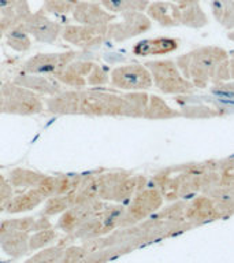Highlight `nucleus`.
<instances>
[{
	"instance_id": "2",
	"label": "nucleus",
	"mask_w": 234,
	"mask_h": 263,
	"mask_svg": "<svg viewBox=\"0 0 234 263\" xmlns=\"http://www.w3.org/2000/svg\"><path fill=\"white\" fill-rule=\"evenodd\" d=\"M178 69L194 88L221 84L229 80V57L219 47H203L178 58Z\"/></svg>"
},
{
	"instance_id": "14",
	"label": "nucleus",
	"mask_w": 234,
	"mask_h": 263,
	"mask_svg": "<svg viewBox=\"0 0 234 263\" xmlns=\"http://www.w3.org/2000/svg\"><path fill=\"white\" fill-rule=\"evenodd\" d=\"M93 66L94 62L92 61L75 59L66 66L55 78L61 82L62 85L67 86L70 89H82V88L88 86L86 78L89 76L90 70L93 69Z\"/></svg>"
},
{
	"instance_id": "33",
	"label": "nucleus",
	"mask_w": 234,
	"mask_h": 263,
	"mask_svg": "<svg viewBox=\"0 0 234 263\" xmlns=\"http://www.w3.org/2000/svg\"><path fill=\"white\" fill-rule=\"evenodd\" d=\"M14 26H16L14 22H11L10 20H6V18H2V16H0V41H2L3 37H6L8 30H10L11 28H14Z\"/></svg>"
},
{
	"instance_id": "3",
	"label": "nucleus",
	"mask_w": 234,
	"mask_h": 263,
	"mask_svg": "<svg viewBox=\"0 0 234 263\" xmlns=\"http://www.w3.org/2000/svg\"><path fill=\"white\" fill-rule=\"evenodd\" d=\"M45 110V103L40 95L18 85L4 82L0 86V114L32 117Z\"/></svg>"
},
{
	"instance_id": "22",
	"label": "nucleus",
	"mask_w": 234,
	"mask_h": 263,
	"mask_svg": "<svg viewBox=\"0 0 234 263\" xmlns=\"http://www.w3.org/2000/svg\"><path fill=\"white\" fill-rule=\"evenodd\" d=\"M215 20L226 29H234V0H212L211 3Z\"/></svg>"
},
{
	"instance_id": "5",
	"label": "nucleus",
	"mask_w": 234,
	"mask_h": 263,
	"mask_svg": "<svg viewBox=\"0 0 234 263\" xmlns=\"http://www.w3.org/2000/svg\"><path fill=\"white\" fill-rule=\"evenodd\" d=\"M145 66L151 71L153 85L163 93H190L194 88L172 61H149Z\"/></svg>"
},
{
	"instance_id": "1",
	"label": "nucleus",
	"mask_w": 234,
	"mask_h": 263,
	"mask_svg": "<svg viewBox=\"0 0 234 263\" xmlns=\"http://www.w3.org/2000/svg\"><path fill=\"white\" fill-rule=\"evenodd\" d=\"M148 99L145 92L118 93L106 88H82L65 89L44 103L45 110L53 115L144 118Z\"/></svg>"
},
{
	"instance_id": "31",
	"label": "nucleus",
	"mask_w": 234,
	"mask_h": 263,
	"mask_svg": "<svg viewBox=\"0 0 234 263\" xmlns=\"http://www.w3.org/2000/svg\"><path fill=\"white\" fill-rule=\"evenodd\" d=\"M62 254H63V252H62L61 248L53 247V248H48V250L41 251L40 254H37L34 258H32L26 263H55L57 259L61 258Z\"/></svg>"
},
{
	"instance_id": "16",
	"label": "nucleus",
	"mask_w": 234,
	"mask_h": 263,
	"mask_svg": "<svg viewBox=\"0 0 234 263\" xmlns=\"http://www.w3.org/2000/svg\"><path fill=\"white\" fill-rule=\"evenodd\" d=\"M178 48V40L172 37H155L145 39L133 45V53L135 57H151V55H166L174 52Z\"/></svg>"
},
{
	"instance_id": "18",
	"label": "nucleus",
	"mask_w": 234,
	"mask_h": 263,
	"mask_svg": "<svg viewBox=\"0 0 234 263\" xmlns=\"http://www.w3.org/2000/svg\"><path fill=\"white\" fill-rule=\"evenodd\" d=\"M32 14L28 0H0V16L15 25L22 24Z\"/></svg>"
},
{
	"instance_id": "17",
	"label": "nucleus",
	"mask_w": 234,
	"mask_h": 263,
	"mask_svg": "<svg viewBox=\"0 0 234 263\" xmlns=\"http://www.w3.org/2000/svg\"><path fill=\"white\" fill-rule=\"evenodd\" d=\"M45 200H47V197L37 188L25 189L22 193L10 199V201L6 205V210L10 214L24 213V211H28V210H32L37 205H40Z\"/></svg>"
},
{
	"instance_id": "12",
	"label": "nucleus",
	"mask_w": 234,
	"mask_h": 263,
	"mask_svg": "<svg viewBox=\"0 0 234 263\" xmlns=\"http://www.w3.org/2000/svg\"><path fill=\"white\" fill-rule=\"evenodd\" d=\"M73 20L77 24L92 25V26H106L115 21L116 15L107 11L100 2L80 0L71 12Z\"/></svg>"
},
{
	"instance_id": "13",
	"label": "nucleus",
	"mask_w": 234,
	"mask_h": 263,
	"mask_svg": "<svg viewBox=\"0 0 234 263\" xmlns=\"http://www.w3.org/2000/svg\"><path fill=\"white\" fill-rule=\"evenodd\" d=\"M14 82L18 85L24 86L26 89L32 90L40 96H55L65 90V86L57 81L55 77L41 76V74H26L21 73L14 78Z\"/></svg>"
},
{
	"instance_id": "9",
	"label": "nucleus",
	"mask_w": 234,
	"mask_h": 263,
	"mask_svg": "<svg viewBox=\"0 0 234 263\" xmlns=\"http://www.w3.org/2000/svg\"><path fill=\"white\" fill-rule=\"evenodd\" d=\"M77 51L37 53L24 62L21 71L26 74H41V76L56 77L66 66L77 59Z\"/></svg>"
},
{
	"instance_id": "6",
	"label": "nucleus",
	"mask_w": 234,
	"mask_h": 263,
	"mask_svg": "<svg viewBox=\"0 0 234 263\" xmlns=\"http://www.w3.org/2000/svg\"><path fill=\"white\" fill-rule=\"evenodd\" d=\"M110 85L125 92H144L153 85L151 71L145 65H121L111 70Z\"/></svg>"
},
{
	"instance_id": "28",
	"label": "nucleus",
	"mask_w": 234,
	"mask_h": 263,
	"mask_svg": "<svg viewBox=\"0 0 234 263\" xmlns=\"http://www.w3.org/2000/svg\"><path fill=\"white\" fill-rule=\"evenodd\" d=\"M80 0H43V10L52 15L71 14Z\"/></svg>"
},
{
	"instance_id": "34",
	"label": "nucleus",
	"mask_w": 234,
	"mask_h": 263,
	"mask_svg": "<svg viewBox=\"0 0 234 263\" xmlns=\"http://www.w3.org/2000/svg\"><path fill=\"white\" fill-rule=\"evenodd\" d=\"M229 67H230V77H234V55L231 59H229Z\"/></svg>"
},
{
	"instance_id": "23",
	"label": "nucleus",
	"mask_w": 234,
	"mask_h": 263,
	"mask_svg": "<svg viewBox=\"0 0 234 263\" xmlns=\"http://www.w3.org/2000/svg\"><path fill=\"white\" fill-rule=\"evenodd\" d=\"M6 44L16 52H26L32 48V37L20 24L8 30L6 34Z\"/></svg>"
},
{
	"instance_id": "36",
	"label": "nucleus",
	"mask_w": 234,
	"mask_h": 263,
	"mask_svg": "<svg viewBox=\"0 0 234 263\" xmlns=\"http://www.w3.org/2000/svg\"><path fill=\"white\" fill-rule=\"evenodd\" d=\"M89 2H100V0H89Z\"/></svg>"
},
{
	"instance_id": "35",
	"label": "nucleus",
	"mask_w": 234,
	"mask_h": 263,
	"mask_svg": "<svg viewBox=\"0 0 234 263\" xmlns=\"http://www.w3.org/2000/svg\"><path fill=\"white\" fill-rule=\"evenodd\" d=\"M227 37H229L230 40H233V41H234V32H230L229 34H227Z\"/></svg>"
},
{
	"instance_id": "26",
	"label": "nucleus",
	"mask_w": 234,
	"mask_h": 263,
	"mask_svg": "<svg viewBox=\"0 0 234 263\" xmlns=\"http://www.w3.org/2000/svg\"><path fill=\"white\" fill-rule=\"evenodd\" d=\"M208 20L201 11L199 3H193L190 6L181 8V24L190 26V28H201L207 25Z\"/></svg>"
},
{
	"instance_id": "24",
	"label": "nucleus",
	"mask_w": 234,
	"mask_h": 263,
	"mask_svg": "<svg viewBox=\"0 0 234 263\" xmlns=\"http://www.w3.org/2000/svg\"><path fill=\"white\" fill-rule=\"evenodd\" d=\"M181 115L180 112L170 108L166 104L163 99L158 98V96H149L148 99L147 108H145V114L144 118L148 119H166V118H176Z\"/></svg>"
},
{
	"instance_id": "21",
	"label": "nucleus",
	"mask_w": 234,
	"mask_h": 263,
	"mask_svg": "<svg viewBox=\"0 0 234 263\" xmlns=\"http://www.w3.org/2000/svg\"><path fill=\"white\" fill-rule=\"evenodd\" d=\"M156 204H160L159 192L153 188H148L134 197V200L129 207L127 215H141L143 213L149 211V207H153Z\"/></svg>"
},
{
	"instance_id": "19",
	"label": "nucleus",
	"mask_w": 234,
	"mask_h": 263,
	"mask_svg": "<svg viewBox=\"0 0 234 263\" xmlns=\"http://www.w3.org/2000/svg\"><path fill=\"white\" fill-rule=\"evenodd\" d=\"M47 174L29 170V168L16 167L10 172L8 174V181L11 184L12 188L16 189H32L37 188L41 184V181L44 180Z\"/></svg>"
},
{
	"instance_id": "4",
	"label": "nucleus",
	"mask_w": 234,
	"mask_h": 263,
	"mask_svg": "<svg viewBox=\"0 0 234 263\" xmlns=\"http://www.w3.org/2000/svg\"><path fill=\"white\" fill-rule=\"evenodd\" d=\"M144 177L131 176L126 172H110L96 176L98 182V196L100 200L123 201L140 189Z\"/></svg>"
},
{
	"instance_id": "15",
	"label": "nucleus",
	"mask_w": 234,
	"mask_h": 263,
	"mask_svg": "<svg viewBox=\"0 0 234 263\" xmlns=\"http://www.w3.org/2000/svg\"><path fill=\"white\" fill-rule=\"evenodd\" d=\"M148 18L155 21L160 26H178L181 25V7L171 2H152L148 4Z\"/></svg>"
},
{
	"instance_id": "7",
	"label": "nucleus",
	"mask_w": 234,
	"mask_h": 263,
	"mask_svg": "<svg viewBox=\"0 0 234 263\" xmlns=\"http://www.w3.org/2000/svg\"><path fill=\"white\" fill-rule=\"evenodd\" d=\"M33 218H18L0 223V244L7 254L20 256L28 251V233L33 229Z\"/></svg>"
},
{
	"instance_id": "25",
	"label": "nucleus",
	"mask_w": 234,
	"mask_h": 263,
	"mask_svg": "<svg viewBox=\"0 0 234 263\" xmlns=\"http://www.w3.org/2000/svg\"><path fill=\"white\" fill-rule=\"evenodd\" d=\"M74 205L73 193L69 195H55L45 200V205L41 214L43 215H56L59 213H65L66 210Z\"/></svg>"
},
{
	"instance_id": "29",
	"label": "nucleus",
	"mask_w": 234,
	"mask_h": 263,
	"mask_svg": "<svg viewBox=\"0 0 234 263\" xmlns=\"http://www.w3.org/2000/svg\"><path fill=\"white\" fill-rule=\"evenodd\" d=\"M84 177L81 174H74V176H56L55 177V182H56V188H55V195H69L73 193L80 188V185L84 181ZM53 195V196H55Z\"/></svg>"
},
{
	"instance_id": "32",
	"label": "nucleus",
	"mask_w": 234,
	"mask_h": 263,
	"mask_svg": "<svg viewBox=\"0 0 234 263\" xmlns=\"http://www.w3.org/2000/svg\"><path fill=\"white\" fill-rule=\"evenodd\" d=\"M12 186L10 184L8 178L0 174V203L4 205H7L10 199L12 197Z\"/></svg>"
},
{
	"instance_id": "11",
	"label": "nucleus",
	"mask_w": 234,
	"mask_h": 263,
	"mask_svg": "<svg viewBox=\"0 0 234 263\" xmlns=\"http://www.w3.org/2000/svg\"><path fill=\"white\" fill-rule=\"evenodd\" d=\"M21 26L28 32L33 40L41 44H55L61 37L62 26L57 21L49 18L48 14L40 8L38 11L32 12Z\"/></svg>"
},
{
	"instance_id": "30",
	"label": "nucleus",
	"mask_w": 234,
	"mask_h": 263,
	"mask_svg": "<svg viewBox=\"0 0 234 263\" xmlns=\"http://www.w3.org/2000/svg\"><path fill=\"white\" fill-rule=\"evenodd\" d=\"M56 238V233L52 229H41L37 230L36 234H33L32 237L29 238V248L30 250H38L41 247L47 246L51 241Z\"/></svg>"
},
{
	"instance_id": "20",
	"label": "nucleus",
	"mask_w": 234,
	"mask_h": 263,
	"mask_svg": "<svg viewBox=\"0 0 234 263\" xmlns=\"http://www.w3.org/2000/svg\"><path fill=\"white\" fill-rule=\"evenodd\" d=\"M149 0H100V4L111 14H125V12H144L147 10Z\"/></svg>"
},
{
	"instance_id": "8",
	"label": "nucleus",
	"mask_w": 234,
	"mask_h": 263,
	"mask_svg": "<svg viewBox=\"0 0 234 263\" xmlns=\"http://www.w3.org/2000/svg\"><path fill=\"white\" fill-rule=\"evenodd\" d=\"M106 26H92V25L66 24L62 29L61 37L66 43L82 51H90L102 47L107 40Z\"/></svg>"
},
{
	"instance_id": "10",
	"label": "nucleus",
	"mask_w": 234,
	"mask_h": 263,
	"mask_svg": "<svg viewBox=\"0 0 234 263\" xmlns=\"http://www.w3.org/2000/svg\"><path fill=\"white\" fill-rule=\"evenodd\" d=\"M119 22L112 21L107 28V37L114 43H123L148 32L152 26L151 20L144 12H125Z\"/></svg>"
},
{
	"instance_id": "27",
	"label": "nucleus",
	"mask_w": 234,
	"mask_h": 263,
	"mask_svg": "<svg viewBox=\"0 0 234 263\" xmlns=\"http://www.w3.org/2000/svg\"><path fill=\"white\" fill-rule=\"evenodd\" d=\"M110 74L111 70L108 66L94 62L93 69L90 70L89 76L86 78V84L90 88H103L110 84Z\"/></svg>"
}]
</instances>
